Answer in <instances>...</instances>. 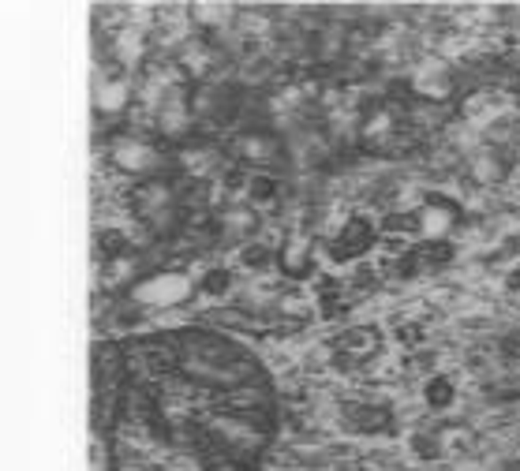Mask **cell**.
<instances>
[{"label": "cell", "instance_id": "cell-13", "mask_svg": "<svg viewBox=\"0 0 520 471\" xmlns=\"http://www.w3.org/2000/svg\"><path fill=\"white\" fill-rule=\"evenodd\" d=\"M270 262H274V251L266 247V243H247V247H240V266L251 269V274H266V269H270Z\"/></svg>", "mask_w": 520, "mask_h": 471}, {"label": "cell", "instance_id": "cell-20", "mask_svg": "<svg viewBox=\"0 0 520 471\" xmlns=\"http://www.w3.org/2000/svg\"><path fill=\"white\" fill-rule=\"evenodd\" d=\"M501 355H506V359H520V333L501 340Z\"/></svg>", "mask_w": 520, "mask_h": 471}, {"label": "cell", "instance_id": "cell-8", "mask_svg": "<svg viewBox=\"0 0 520 471\" xmlns=\"http://www.w3.org/2000/svg\"><path fill=\"white\" fill-rule=\"evenodd\" d=\"M113 161H116V169H124V172H147L154 165V154H150L147 142L120 139L116 147H113Z\"/></svg>", "mask_w": 520, "mask_h": 471}, {"label": "cell", "instance_id": "cell-16", "mask_svg": "<svg viewBox=\"0 0 520 471\" xmlns=\"http://www.w3.org/2000/svg\"><path fill=\"white\" fill-rule=\"evenodd\" d=\"M382 232L386 236H412V232H420V213H386L382 217Z\"/></svg>", "mask_w": 520, "mask_h": 471}, {"label": "cell", "instance_id": "cell-9", "mask_svg": "<svg viewBox=\"0 0 520 471\" xmlns=\"http://www.w3.org/2000/svg\"><path fill=\"white\" fill-rule=\"evenodd\" d=\"M412 83H416V94H423V98H445V90H450L445 64H438V60H427Z\"/></svg>", "mask_w": 520, "mask_h": 471}, {"label": "cell", "instance_id": "cell-12", "mask_svg": "<svg viewBox=\"0 0 520 471\" xmlns=\"http://www.w3.org/2000/svg\"><path fill=\"white\" fill-rule=\"evenodd\" d=\"M506 161H501V154H494V150H483L479 157H476V165H472V172H476V180H483V184H498V180H506Z\"/></svg>", "mask_w": 520, "mask_h": 471}, {"label": "cell", "instance_id": "cell-15", "mask_svg": "<svg viewBox=\"0 0 520 471\" xmlns=\"http://www.w3.org/2000/svg\"><path fill=\"white\" fill-rule=\"evenodd\" d=\"M247 198H251L255 206H270L274 198H277V180H274V176H251Z\"/></svg>", "mask_w": 520, "mask_h": 471}, {"label": "cell", "instance_id": "cell-3", "mask_svg": "<svg viewBox=\"0 0 520 471\" xmlns=\"http://www.w3.org/2000/svg\"><path fill=\"white\" fill-rule=\"evenodd\" d=\"M195 292V284L188 274H154L147 281H139L132 288V303L135 307H157V311H169L176 303H188Z\"/></svg>", "mask_w": 520, "mask_h": 471}, {"label": "cell", "instance_id": "cell-18", "mask_svg": "<svg viewBox=\"0 0 520 471\" xmlns=\"http://www.w3.org/2000/svg\"><path fill=\"white\" fill-rule=\"evenodd\" d=\"M244 154H247V157L266 161V154H270V142H262L259 135H251V139H244Z\"/></svg>", "mask_w": 520, "mask_h": 471}, {"label": "cell", "instance_id": "cell-21", "mask_svg": "<svg viewBox=\"0 0 520 471\" xmlns=\"http://www.w3.org/2000/svg\"><path fill=\"white\" fill-rule=\"evenodd\" d=\"M506 292H520V259H516V266L506 274Z\"/></svg>", "mask_w": 520, "mask_h": 471}, {"label": "cell", "instance_id": "cell-14", "mask_svg": "<svg viewBox=\"0 0 520 471\" xmlns=\"http://www.w3.org/2000/svg\"><path fill=\"white\" fill-rule=\"evenodd\" d=\"M203 292L206 296H213V299H225L228 292H232V274H228V269L225 266H210L206 269V274H203Z\"/></svg>", "mask_w": 520, "mask_h": 471}, {"label": "cell", "instance_id": "cell-2", "mask_svg": "<svg viewBox=\"0 0 520 471\" xmlns=\"http://www.w3.org/2000/svg\"><path fill=\"white\" fill-rule=\"evenodd\" d=\"M374 243H379V228H374V221L367 213H356V217H348V221L337 228V236L326 243V255H330L333 266L360 262Z\"/></svg>", "mask_w": 520, "mask_h": 471}, {"label": "cell", "instance_id": "cell-17", "mask_svg": "<svg viewBox=\"0 0 520 471\" xmlns=\"http://www.w3.org/2000/svg\"><path fill=\"white\" fill-rule=\"evenodd\" d=\"M191 15H199V23H221L225 15H232L228 4H191Z\"/></svg>", "mask_w": 520, "mask_h": 471}, {"label": "cell", "instance_id": "cell-11", "mask_svg": "<svg viewBox=\"0 0 520 471\" xmlns=\"http://www.w3.org/2000/svg\"><path fill=\"white\" fill-rule=\"evenodd\" d=\"M94 101H98L101 113H116V108H124V101H128V83L124 79H101Z\"/></svg>", "mask_w": 520, "mask_h": 471}, {"label": "cell", "instance_id": "cell-6", "mask_svg": "<svg viewBox=\"0 0 520 471\" xmlns=\"http://www.w3.org/2000/svg\"><path fill=\"white\" fill-rule=\"evenodd\" d=\"M281 269L289 277H308L311 269H315V251H311L308 236H296V240L284 243V251H281Z\"/></svg>", "mask_w": 520, "mask_h": 471}, {"label": "cell", "instance_id": "cell-19", "mask_svg": "<svg viewBox=\"0 0 520 471\" xmlns=\"http://www.w3.org/2000/svg\"><path fill=\"white\" fill-rule=\"evenodd\" d=\"M404 344H420L423 340V330H420V325L416 322H408V325H401V333H397Z\"/></svg>", "mask_w": 520, "mask_h": 471}, {"label": "cell", "instance_id": "cell-7", "mask_svg": "<svg viewBox=\"0 0 520 471\" xmlns=\"http://www.w3.org/2000/svg\"><path fill=\"white\" fill-rule=\"evenodd\" d=\"M420 396H423V404L430 411H450L457 404V382L450 374H430L423 382V389H420Z\"/></svg>", "mask_w": 520, "mask_h": 471}, {"label": "cell", "instance_id": "cell-10", "mask_svg": "<svg viewBox=\"0 0 520 471\" xmlns=\"http://www.w3.org/2000/svg\"><path fill=\"white\" fill-rule=\"evenodd\" d=\"M408 452L423 464H435V460H445V442L438 438V434L416 430V434H408Z\"/></svg>", "mask_w": 520, "mask_h": 471}, {"label": "cell", "instance_id": "cell-4", "mask_svg": "<svg viewBox=\"0 0 520 471\" xmlns=\"http://www.w3.org/2000/svg\"><path fill=\"white\" fill-rule=\"evenodd\" d=\"M382 348V333L374 330V325H352V330H345V333H337L330 344H326V352L330 355H337V367H356L360 359H367V355H374Z\"/></svg>", "mask_w": 520, "mask_h": 471}, {"label": "cell", "instance_id": "cell-5", "mask_svg": "<svg viewBox=\"0 0 520 471\" xmlns=\"http://www.w3.org/2000/svg\"><path fill=\"white\" fill-rule=\"evenodd\" d=\"M337 423L348 434H386L393 423V408L379 401H345L337 408Z\"/></svg>", "mask_w": 520, "mask_h": 471}, {"label": "cell", "instance_id": "cell-1", "mask_svg": "<svg viewBox=\"0 0 520 471\" xmlns=\"http://www.w3.org/2000/svg\"><path fill=\"white\" fill-rule=\"evenodd\" d=\"M94 471H251L274 445V371L210 325L135 333L94 348Z\"/></svg>", "mask_w": 520, "mask_h": 471}]
</instances>
